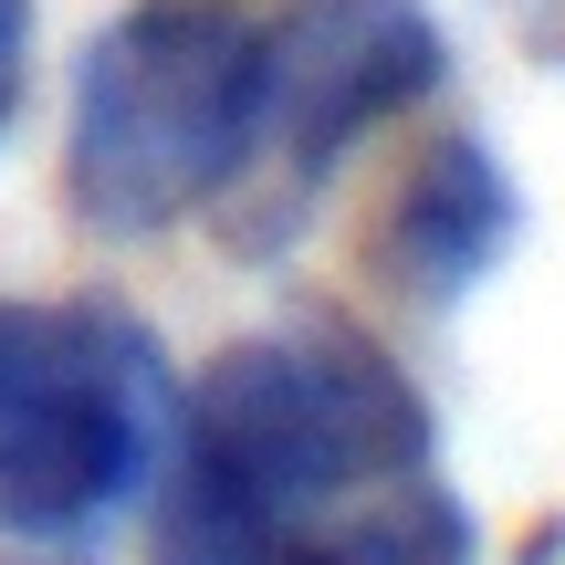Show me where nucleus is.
Returning <instances> with one entry per match:
<instances>
[{
    "label": "nucleus",
    "mask_w": 565,
    "mask_h": 565,
    "mask_svg": "<svg viewBox=\"0 0 565 565\" xmlns=\"http://www.w3.org/2000/svg\"><path fill=\"white\" fill-rule=\"evenodd\" d=\"M429 471V408L345 315H282L221 345L179 398L158 565H273L303 524Z\"/></svg>",
    "instance_id": "1"
},
{
    "label": "nucleus",
    "mask_w": 565,
    "mask_h": 565,
    "mask_svg": "<svg viewBox=\"0 0 565 565\" xmlns=\"http://www.w3.org/2000/svg\"><path fill=\"white\" fill-rule=\"evenodd\" d=\"M179 450L168 345L126 303H0V534L84 545Z\"/></svg>",
    "instance_id": "3"
},
{
    "label": "nucleus",
    "mask_w": 565,
    "mask_h": 565,
    "mask_svg": "<svg viewBox=\"0 0 565 565\" xmlns=\"http://www.w3.org/2000/svg\"><path fill=\"white\" fill-rule=\"evenodd\" d=\"M503 11H513V32H524L534 53H555V0H503Z\"/></svg>",
    "instance_id": "8"
},
{
    "label": "nucleus",
    "mask_w": 565,
    "mask_h": 565,
    "mask_svg": "<svg viewBox=\"0 0 565 565\" xmlns=\"http://www.w3.org/2000/svg\"><path fill=\"white\" fill-rule=\"evenodd\" d=\"M21 84H32V0H0V137L21 116Z\"/></svg>",
    "instance_id": "7"
},
{
    "label": "nucleus",
    "mask_w": 565,
    "mask_h": 565,
    "mask_svg": "<svg viewBox=\"0 0 565 565\" xmlns=\"http://www.w3.org/2000/svg\"><path fill=\"white\" fill-rule=\"evenodd\" d=\"M440 74H450V42L429 21V0H294L263 32L252 168L282 189V210H303L345 168V147H366L408 105H429Z\"/></svg>",
    "instance_id": "4"
},
{
    "label": "nucleus",
    "mask_w": 565,
    "mask_h": 565,
    "mask_svg": "<svg viewBox=\"0 0 565 565\" xmlns=\"http://www.w3.org/2000/svg\"><path fill=\"white\" fill-rule=\"evenodd\" d=\"M513 231H524V200H513L503 158H492L482 137H440L398 179V200H387L377 273L398 282L419 315H450V303L513 252Z\"/></svg>",
    "instance_id": "5"
},
{
    "label": "nucleus",
    "mask_w": 565,
    "mask_h": 565,
    "mask_svg": "<svg viewBox=\"0 0 565 565\" xmlns=\"http://www.w3.org/2000/svg\"><path fill=\"white\" fill-rule=\"evenodd\" d=\"M252 116H263V21H242L231 0H137L84 42L63 200L105 242H158L242 189Z\"/></svg>",
    "instance_id": "2"
},
{
    "label": "nucleus",
    "mask_w": 565,
    "mask_h": 565,
    "mask_svg": "<svg viewBox=\"0 0 565 565\" xmlns=\"http://www.w3.org/2000/svg\"><path fill=\"white\" fill-rule=\"evenodd\" d=\"M273 565H471V513L450 482L408 471V482H377L324 524H303Z\"/></svg>",
    "instance_id": "6"
}]
</instances>
